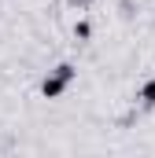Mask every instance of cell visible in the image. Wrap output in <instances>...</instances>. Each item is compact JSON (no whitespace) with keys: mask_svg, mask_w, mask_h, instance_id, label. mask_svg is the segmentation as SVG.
<instances>
[{"mask_svg":"<svg viewBox=\"0 0 155 158\" xmlns=\"http://www.w3.org/2000/svg\"><path fill=\"white\" fill-rule=\"evenodd\" d=\"M140 103H144V107H155V77L140 85Z\"/></svg>","mask_w":155,"mask_h":158,"instance_id":"2","label":"cell"},{"mask_svg":"<svg viewBox=\"0 0 155 158\" xmlns=\"http://www.w3.org/2000/svg\"><path fill=\"white\" fill-rule=\"evenodd\" d=\"M74 77H78L74 66H70V63H59L48 77L41 81V96H44V99H59V96L70 88V81H74Z\"/></svg>","mask_w":155,"mask_h":158,"instance_id":"1","label":"cell"}]
</instances>
